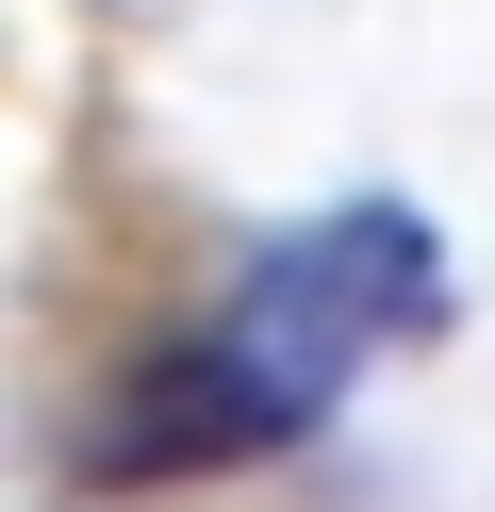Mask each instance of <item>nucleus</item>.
Listing matches in <instances>:
<instances>
[{
  "label": "nucleus",
  "mask_w": 495,
  "mask_h": 512,
  "mask_svg": "<svg viewBox=\"0 0 495 512\" xmlns=\"http://www.w3.org/2000/svg\"><path fill=\"white\" fill-rule=\"evenodd\" d=\"M297 413L264 397L248 364H231V331L215 347H182V364H149L132 380V413L99 430V479H198V463H248V446H281Z\"/></svg>",
  "instance_id": "obj_2"
},
{
  "label": "nucleus",
  "mask_w": 495,
  "mask_h": 512,
  "mask_svg": "<svg viewBox=\"0 0 495 512\" xmlns=\"http://www.w3.org/2000/svg\"><path fill=\"white\" fill-rule=\"evenodd\" d=\"M446 314V248L413 232V215H330V232H297V248H264V281H248V314H231V364L264 380V397L314 430L330 413V380L363 364L380 331H429Z\"/></svg>",
  "instance_id": "obj_1"
}]
</instances>
